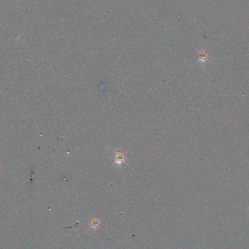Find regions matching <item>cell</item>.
<instances>
[{
    "label": "cell",
    "instance_id": "cell-1",
    "mask_svg": "<svg viewBox=\"0 0 249 249\" xmlns=\"http://www.w3.org/2000/svg\"><path fill=\"white\" fill-rule=\"evenodd\" d=\"M124 155L120 152H117L116 153V157H115V163L118 165H120L122 163L124 162Z\"/></svg>",
    "mask_w": 249,
    "mask_h": 249
}]
</instances>
